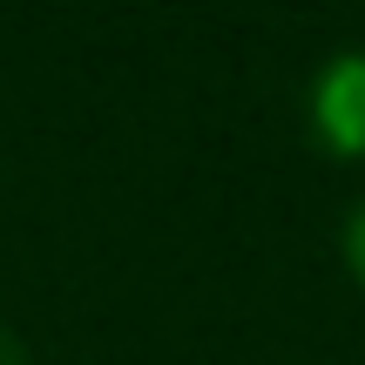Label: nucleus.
I'll return each mask as SVG.
<instances>
[{
	"label": "nucleus",
	"instance_id": "obj_1",
	"mask_svg": "<svg viewBox=\"0 0 365 365\" xmlns=\"http://www.w3.org/2000/svg\"><path fill=\"white\" fill-rule=\"evenodd\" d=\"M304 115H312V135L325 143V156L365 163V48L331 54V61L312 75Z\"/></svg>",
	"mask_w": 365,
	"mask_h": 365
},
{
	"label": "nucleus",
	"instance_id": "obj_2",
	"mask_svg": "<svg viewBox=\"0 0 365 365\" xmlns=\"http://www.w3.org/2000/svg\"><path fill=\"white\" fill-rule=\"evenodd\" d=\"M345 271L365 284V196H359V210L345 217Z\"/></svg>",
	"mask_w": 365,
	"mask_h": 365
},
{
	"label": "nucleus",
	"instance_id": "obj_3",
	"mask_svg": "<svg viewBox=\"0 0 365 365\" xmlns=\"http://www.w3.org/2000/svg\"><path fill=\"white\" fill-rule=\"evenodd\" d=\"M0 365H27V345H21V339H14V331H7V325H0Z\"/></svg>",
	"mask_w": 365,
	"mask_h": 365
}]
</instances>
